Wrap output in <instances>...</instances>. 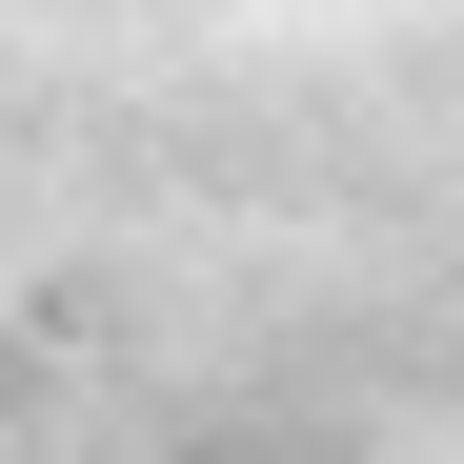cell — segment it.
<instances>
[]
</instances>
